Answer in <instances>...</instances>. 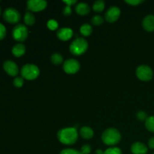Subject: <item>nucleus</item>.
<instances>
[{"label":"nucleus","mask_w":154,"mask_h":154,"mask_svg":"<svg viewBox=\"0 0 154 154\" xmlns=\"http://www.w3.org/2000/svg\"><path fill=\"white\" fill-rule=\"evenodd\" d=\"M58 139L62 144L71 145L75 144L78 138V130L75 127L64 128L60 129L57 133Z\"/></svg>","instance_id":"1"},{"label":"nucleus","mask_w":154,"mask_h":154,"mask_svg":"<svg viewBox=\"0 0 154 154\" xmlns=\"http://www.w3.org/2000/svg\"><path fill=\"white\" fill-rule=\"evenodd\" d=\"M121 139L120 132L115 128H109L104 131L102 135V140L105 144L113 146L120 142Z\"/></svg>","instance_id":"2"},{"label":"nucleus","mask_w":154,"mask_h":154,"mask_svg":"<svg viewBox=\"0 0 154 154\" xmlns=\"http://www.w3.org/2000/svg\"><path fill=\"white\" fill-rule=\"evenodd\" d=\"M88 48V43L87 41L84 38H77L76 39L72 42L69 47L70 52L74 55L79 56L86 52Z\"/></svg>","instance_id":"3"},{"label":"nucleus","mask_w":154,"mask_h":154,"mask_svg":"<svg viewBox=\"0 0 154 154\" xmlns=\"http://www.w3.org/2000/svg\"><path fill=\"white\" fill-rule=\"evenodd\" d=\"M20 72L23 78L32 81V80L36 79L38 77L40 71L36 65L29 63L23 66Z\"/></svg>","instance_id":"4"},{"label":"nucleus","mask_w":154,"mask_h":154,"mask_svg":"<svg viewBox=\"0 0 154 154\" xmlns=\"http://www.w3.org/2000/svg\"><path fill=\"white\" fill-rule=\"evenodd\" d=\"M136 76L141 81H148L153 78V72L150 66L141 65L136 69Z\"/></svg>","instance_id":"5"},{"label":"nucleus","mask_w":154,"mask_h":154,"mask_svg":"<svg viewBox=\"0 0 154 154\" xmlns=\"http://www.w3.org/2000/svg\"><path fill=\"white\" fill-rule=\"evenodd\" d=\"M28 29L23 24H17L14 26L12 31L13 38L17 42H23L28 36Z\"/></svg>","instance_id":"6"},{"label":"nucleus","mask_w":154,"mask_h":154,"mask_svg":"<svg viewBox=\"0 0 154 154\" xmlns=\"http://www.w3.org/2000/svg\"><path fill=\"white\" fill-rule=\"evenodd\" d=\"M3 18L10 23H17L20 20V14L14 8H8L3 12Z\"/></svg>","instance_id":"7"},{"label":"nucleus","mask_w":154,"mask_h":154,"mask_svg":"<svg viewBox=\"0 0 154 154\" xmlns=\"http://www.w3.org/2000/svg\"><path fill=\"white\" fill-rule=\"evenodd\" d=\"M80 69V63L75 59H68L63 63V70L67 74H75Z\"/></svg>","instance_id":"8"},{"label":"nucleus","mask_w":154,"mask_h":154,"mask_svg":"<svg viewBox=\"0 0 154 154\" xmlns=\"http://www.w3.org/2000/svg\"><path fill=\"white\" fill-rule=\"evenodd\" d=\"M47 5L48 2L45 0H29L27 2V8L32 11H40L44 10Z\"/></svg>","instance_id":"9"},{"label":"nucleus","mask_w":154,"mask_h":154,"mask_svg":"<svg viewBox=\"0 0 154 154\" xmlns=\"http://www.w3.org/2000/svg\"><path fill=\"white\" fill-rule=\"evenodd\" d=\"M120 15V9L117 6H111L105 13V20L109 23H114L117 20Z\"/></svg>","instance_id":"10"},{"label":"nucleus","mask_w":154,"mask_h":154,"mask_svg":"<svg viewBox=\"0 0 154 154\" xmlns=\"http://www.w3.org/2000/svg\"><path fill=\"white\" fill-rule=\"evenodd\" d=\"M3 69L5 71L6 73L11 76H16L19 73L17 65L11 60H6L3 63Z\"/></svg>","instance_id":"11"},{"label":"nucleus","mask_w":154,"mask_h":154,"mask_svg":"<svg viewBox=\"0 0 154 154\" xmlns=\"http://www.w3.org/2000/svg\"><path fill=\"white\" fill-rule=\"evenodd\" d=\"M57 37L62 41H68L72 37L73 35V31L72 29L68 28V27H63L57 31Z\"/></svg>","instance_id":"12"},{"label":"nucleus","mask_w":154,"mask_h":154,"mask_svg":"<svg viewBox=\"0 0 154 154\" xmlns=\"http://www.w3.org/2000/svg\"><path fill=\"white\" fill-rule=\"evenodd\" d=\"M131 151L133 154H147L148 148L144 143L138 141L132 144L131 147Z\"/></svg>","instance_id":"13"},{"label":"nucleus","mask_w":154,"mask_h":154,"mask_svg":"<svg viewBox=\"0 0 154 154\" xmlns=\"http://www.w3.org/2000/svg\"><path fill=\"white\" fill-rule=\"evenodd\" d=\"M142 26L147 32L154 31V15L148 14L143 19Z\"/></svg>","instance_id":"14"},{"label":"nucleus","mask_w":154,"mask_h":154,"mask_svg":"<svg viewBox=\"0 0 154 154\" xmlns=\"http://www.w3.org/2000/svg\"><path fill=\"white\" fill-rule=\"evenodd\" d=\"M26 52V47L23 44L18 43L12 48V54L14 57H20L23 55Z\"/></svg>","instance_id":"15"},{"label":"nucleus","mask_w":154,"mask_h":154,"mask_svg":"<svg viewBox=\"0 0 154 154\" xmlns=\"http://www.w3.org/2000/svg\"><path fill=\"white\" fill-rule=\"evenodd\" d=\"M76 12L80 15H86L90 11V8L88 4L85 2H80L75 7Z\"/></svg>","instance_id":"16"},{"label":"nucleus","mask_w":154,"mask_h":154,"mask_svg":"<svg viewBox=\"0 0 154 154\" xmlns=\"http://www.w3.org/2000/svg\"><path fill=\"white\" fill-rule=\"evenodd\" d=\"M80 134H81V137L84 139H90L93 137L94 132L92 128L90 126H83L81 129H80Z\"/></svg>","instance_id":"17"},{"label":"nucleus","mask_w":154,"mask_h":154,"mask_svg":"<svg viewBox=\"0 0 154 154\" xmlns=\"http://www.w3.org/2000/svg\"><path fill=\"white\" fill-rule=\"evenodd\" d=\"M80 32L84 36H89L91 35L93 32V27L91 25L88 23H84L80 28Z\"/></svg>","instance_id":"18"},{"label":"nucleus","mask_w":154,"mask_h":154,"mask_svg":"<svg viewBox=\"0 0 154 154\" xmlns=\"http://www.w3.org/2000/svg\"><path fill=\"white\" fill-rule=\"evenodd\" d=\"M24 22L28 26L33 25L35 22V17L34 14L29 11L26 12L24 16Z\"/></svg>","instance_id":"19"},{"label":"nucleus","mask_w":154,"mask_h":154,"mask_svg":"<svg viewBox=\"0 0 154 154\" xmlns=\"http://www.w3.org/2000/svg\"><path fill=\"white\" fill-rule=\"evenodd\" d=\"M93 10L97 13H100L105 8V2L103 0H98L93 3Z\"/></svg>","instance_id":"20"},{"label":"nucleus","mask_w":154,"mask_h":154,"mask_svg":"<svg viewBox=\"0 0 154 154\" xmlns=\"http://www.w3.org/2000/svg\"><path fill=\"white\" fill-rule=\"evenodd\" d=\"M145 127L150 132H154V116L147 117L145 120Z\"/></svg>","instance_id":"21"},{"label":"nucleus","mask_w":154,"mask_h":154,"mask_svg":"<svg viewBox=\"0 0 154 154\" xmlns=\"http://www.w3.org/2000/svg\"><path fill=\"white\" fill-rule=\"evenodd\" d=\"M51 62L54 63V65H60L63 62V57L59 53H55L53 54L51 56Z\"/></svg>","instance_id":"22"},{"label":"nucleus","mask_w":154,"mask_h":154,"mask_svg":"<svg viewBox=\"0 0 154 154\" xmlns=\"http://www.w3.org/2000/svg\"><path fill=\"white\" fill-rule=\"evenodd\" d=\"M91 22L93 25L95 26H99L101 24L103 23L104 22V18L102 17L100 15H95L93 17L91 20Z\"/></svg>","instance_id":"23"},{"label":"nucleus","mask_w":154,"mask_h":154,"mask_svg":"<svg viewBox=\"0 0 154 154\" xmlns=\"http://www.w3.org/2000/svg\"><path fill=\"white\" fill-rule=\"evenodd\" d=\"M104 154H122V151L119 147H112L105 150L104 151Z\"/></svg>","instance_id":"24"},{"label":"nucleus","mask_w":154,"mask_h":154,"mask_svg":"<svg viewBox=\"0 0 154 154\" xmlns=\"http://www.w3.org/2000/svg\"><path fill=\"white\" fill-rule=\"evenodd\" d=\"M48 27L51 30H55L57 29V27H58V23L55 20H48Z\"/></svg>","instance_id":"25"},{"label":"nucleus","mask_w":154,"mask_h":154,"mask_svg":"<svg viewBox=\"0 0 154 154\" xmlns=\"http://www.w3.org/2000/svg\"><path fill=\"white\" fill-rule=\"evenodd\" d=\"M23 78L22 77H17L14 80L13 84L16 87H21L23 85Z\"/></svg>","instance_id":"26"},{"label":"nucleus","mask_w":154,"mask_h":154,"mask_svg":"<svg viewBox=\"0 0 154 154\" xmlns=\"http://www.w3.org/2000/svg\"><path fill=\"white\" fill-rule=\"evenodd\" d=\"M136 117L138 118V120H140V121H145L147 119V114H146V112H144L143 111H138L136 114Z\"/></svg>","instance_id":"27"},{"label":"nucleus","mask_w":154,"mask_h":154,"mask_svg":"<svg viewBox=\"0 0 154 154\" xmlns=\"http://www.w3.org/2000/svg\"><path fill=\"white\" fill-rule=\"evenodd\" d=\"M60 154H82L81 151L75 149H64L61 151Z\"/></svg>","instance_id":"28"},{"label":"nucleus","mask_w":154,"mask_h":154,"mask_svg":"<svg viewBox=\"0 0 154 154\" xmlns=\"http://www.w3.org/2000/svg\"><path fill=\"white\" fill-rule=\"evenodd\" d=\"M91 150V146L89 145V144H85V145H83L81 147V152L82 154H90Z\"/></svg>","instance_id":"29"},{"label":"nucleus","mask_w":154,"mask_h":154,"mask_svg":"<svg viewBox=\"0 0 154 154\" xmlns=\"http://www.w3.org/2000/svg\"><path fill=\"white\" fill-rule=\"evenodd\" d=\"M6 35V28L3 24L0 23V40L4 38Z\"/></svg>","instance_id":"30"},{"label":"nucleus","mask_w":154,"mask_h":154,"mask_svg":"<svg viewBox=\"0 0 154 154\" xmlns=\"http://www.w3.org/2000/svg\"><path fill=\"white\" fill-rule=\"evenodd\" d=\"M126 3H128V4L129 5H138L141 4V2H143V0H126Z\"/></svg>","instance_id":"31"},{"label":"nucleus","mask_w":154,"mask_h":154,"mask_svg":"<svg viewBox=\"0 0 154 154\" xmlns=\"http://www.w3.org/2000/svg\"><path fill=\"white\" fill-rule=\"evenodd\" d=\"M63 14L66 16H69L72 14V9H71V6L66 5V7L63 8Z\"/></svg>","instance_id":"32"},{"label":"nucleus","mask_w":154,"mask_h":154,"mask_svg":"<svg viewBox=\"0 0 154 154\" xmlns=\"http://www.w3.org/2000/svg\"><path fill=\"white\" fill-rule=\"evenodd\" d=\"M148 147L150 149H154V137H152L148 141Z\"/></svg>","instance_id":"33"},{"label":"nucleus","mask_w":154,"mask_h":154,"mask_svg":"<svg viewBox=\"0 0 154 154\" xmlns=\"http://www.w3.org/2000/svg\"><path fill=\"white\" fill-rule=\"evenodd\" d=\"M63 2L66 3V5H72L75 4V3L77 2V1H75V0H64L63 1Z\"/></svg>","instance_id":"34"},{"label":"nucleus","mask_w":154,"mask_h":154,"mask_svg":"<svg viewBox=\"0 0 154 154\" xmlns=\"http://www.w3.org/2000/svg\"><path fill=\"white\" fill-rule=\"evenodd\" d=\"M96 154H104V152L102 151V150H100V149H98L96 151Z\"/></svg>","instance_id":"35"},{"label":"nucleus","mask_w":154,"mask_h":154,"mask_svg":"<svg viewBox=\"0 0 154 154\" xmlns=\"http://www.w3.org/2000/svg\"><path fill=\"white\" fill-rule=\"evenodd\" d=\"M1 13H2V9L1 8H0V15H1Z\"/></svg>","instance_id":"36"},{"label":"nucleus","mask_w":154,"mask_h":154,"mask_svg":"<svg viewBox=\"0 0 154 154\" xmlns=\"http://www.w3.org/2000/svg\"><path fill=\"white\" fill-rule=\"evenodd\" d=\"M153 154H154V153H153Z\"/></svg>","instance_id":"37"}]
</instances>
